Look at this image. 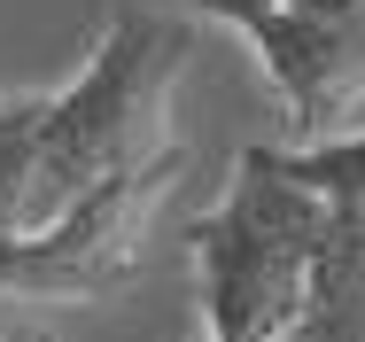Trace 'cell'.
Masks as SVG:
<instances>
[{"label":"cell","instance_id":"4","mask_svg":"<svg viewBox=\"0 0 365 342\" xmlns=\"http://www.w3.org/2000/svg\"><path fill=\"white\" fill-rule=\"evenodd\" d=\"M264 156H272V171H280V179L311 187L319 203H358V210H365V133L319 140V148L280 140V148H264Z\"/></svg>","mask_w":365,"mask_h":342},{"label":"cell","instance_id":"5","mask_svg":"<svg viewBox=\"0 0 365 342\" xmlns=\"http://www.w3.org/2000/svg\"><path fill=\"white\" fill-rule=\"evenodd\" d=\"M187 8H202V16H218V24H233V31H257L272 8H288V0H187Z\"/></svg>","mask_w":365,"mask_h":342},{"label":"cell","instance_id":"7","mask_svg":"<svg viewBox=\"0 0 365 342\" xmlns=\"http://www.w3.org/2000/svg\"><path fill=\"white\" fill-rule=\"evenodd\" d=\"M0 342H55V335H47V327H8Z\"/></svg>","mask_w":365,"mask_h":342},{"label":"cell","instance_id":"3","mask_svg":"<svg viewBox=\"0 0 365 342\" xmlns=\"http://www.w3.org/2000/svg\"><path fill=\"white\" fill-rule=\"evenodd\" d=\"M288 342H365V210L334 203L327 249L311 265V296Z\"/></svg>","mask_w":365,"mask_h":342},{"label":"cell","instance_id":"6","mask_svg":"<svg viewBox=\"0 0 365 342\" xmlns=\"http://www.w3.org/2000/svg\"><path fill=\"white\" fill-rule=\"evenodd\" d=\"M31 109H39V94H0V140L16 125H31Z\"/></svg>","mask_w":365,"mask_h":342},{"label":"cell","instance_id":"2","mask_svg":"<svg viewBox=\"0 0 365 342\" xmlns=\"http://www.w3.org/2000/svg\"><path fill=\"white\" fill-rule=\"evenodd\" d=\"M241 39L272 78L295 148L365 133V0H288Z\"/></svg>","mask_w":365,"mask_h":342},{"label":"cell","instance_id":"1","mask_svg":"<svg viewBox=\"0 0 365 342\" xmlns=\"http://www.w3.org/2000/svg\"><path fill=\"white\" fill-rule=\"evenodd\" d=\"M334 203L272 171L264 148H241L225 195L187 226L202 342H288L327 249Z\"/></svg>","mask_w":365,"mask_h":342}]
</instances>
